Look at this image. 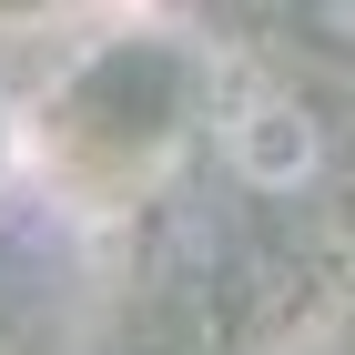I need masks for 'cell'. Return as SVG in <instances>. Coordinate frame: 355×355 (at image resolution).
I'll return each mask as SVG.
<instances>
[{"label":"cell","instance_id":"obj_1","mask_svg":"<svg viewBox=\"0 0 355 355\" xmlns=\"http://www.w3.org/2000/svg\"><path fill=\"white\" fill-rule=\"evenodd\" d=\"M234 153H244L264 183H295V173L315 163V132H304V112H295V102L254 92V102H244V122H234Z\"/></svg>","mask_w":355,"mask_h":355},{"label":"cell","instance_id":"obj_2","mask_svg":"<svg viewBox=\"0 0 355 355\" xmlns=\"http://www.w3.org/2000/svg\"><path fill=\"white\" fill-rule=\"evenodd\" d=\"M315 21H325L335 41H355V0H315Z\"/></svg>","mask_w":355,"mask_h":355}]
</instances>
